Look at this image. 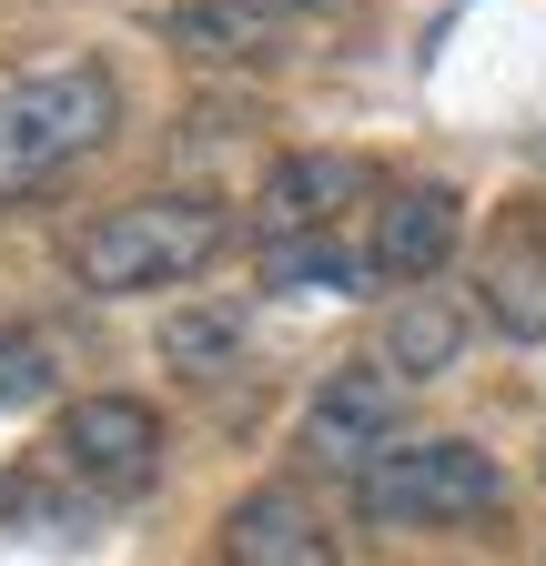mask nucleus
I'll use <instances>...</instances> for the list:
<instances>
[{
  "label": "nucleus",
  "instance_id": "1",
  "mask_svg": "<svg viewBox=\"0 0 546 566\" xmlns=\"http://www.w3.org/2000/svg\"><path fill=\"white\" fill-rule=\"evenodd\" d=\"M112 132H122V71L112 61L61 51V61L0 71V212L72 182L92 153H112Z\"/></svg>",
  "mask_w": 546,
  "mask_h": 566
},
{
  "label": "nucleus",
  "instance_id": "2",
  "mask_svg": "<svg viewBox=\"0 0 546 566\" xmlns=\"http://www.w3.org/2000/svg\"><path fill=\"white\" fill-rule=\"evenodd\" d=\"M233 243V212L213 192H132L72 233V283L82 294H162V283H202Z\"/></svg>",
  "mask_w": 546,
  "mask_h": 566
},
{
  "label": "nucleus",
  "instance_id": "3",
  "mask_svg": "<svg viewBox=\"0 0 546 566\" xmlns=\"http://www.w3.org/2000/svg\"><path fill=\"white\" fill-rule=\"evenodd\" d=\"M496 506H506V465L465 436H416L355 485V516L385 526V536H455Z\"/></svg>",
  "mask_w": 546,
  "mask_h": 566
},
{
  "label": "nucleus",
  "instance_id": "4",
  "mask_svg": "<svg viewBox=\"0 0 546 566\" xmlns=\"http://www.w3.org/2000/svg\"><path fill=\"white\" fill-rule=\"evenodd\" d=\"M405 405H416V385H405L385 354H345V365L314 385V405H304V465L365 485L395 446H416L405 436Z\"/></svg>",
  "mask_w": 546,
  "mask_h": 566
},
{
  "label": "nucleus",
  "instance_id": "5",
  "mask_svg": "<svg viewBox=\"0 0 546 566\" xmlns=\"http://www.w3.org/2000/svg\"><path fill=\"white\" fill-rule=\"evenodd\" d=\"M51 475L82 485V506H132L162 475V415L143 395H82L51 424Z\"/></svg>",
  "mask_w": 546,
  "mask_h": 566
},
{
  "label": "nucleus",
  "instance_id": "6",
  "mask_svg": "<svg viewBox=\"0 0 546 566\" xmlns=\"http://www.w3.org/2000/svg\"><path fill=\"white\" fill-rule=\"evenodd\" d=\"M455 243H465V202H455L445 182H395V192L375 202L365 273L405 294V283H435V273L455 263Z\"/></svg>",
  "mask_w": 546,
  "mask_h": 566
},
{
  "label": "nucleus",
  "instance_id": "7",
  "mask_svg": "<svg viewBox=\"0 0 546 566\" xmlns=\"http://www.w3.org/2000/svg\"><path fill=\"white\" fill-rule=\"evenodd\" d=\"M223 566H345V536L304 485H253L223 506Z\"/></svg>",
  "mask_w": 546,
  "mask_h": 566
},
{
  "label": "nucleus",
  "instance_id": "8",
  "mask_svg": "<svg viewBox=\"0 0 546 566\" xmlns=\"http://www.w3.org/2000/svg\"><path fill=\"white\" fill-rule=\"evenodd\" d=\"M365 192V163L355 153H284L253 192V243H304V233H334V212Z\"/></svg>",
  "mask_w": 546,
  "mask_h": 566
},
{
  "label": "nucleus",
  "instance_id": "9",
  "mask_svg": "<svg viewBox=\"0 0 546 566\" xmlns=\"http://www.w3.org/2000/svg\"><path fill=\"white\" fill-rule=\"evenodd\" d=\"M304 11H314V0H172L162 41L182 61H273Z\"/></svg>",
  "mask_w": 546,
  "mask_h": 566
},
{
  "label": "nucleus",
  "instance_id": "10",
  "mask_svg": "<svg viewBox=\"0 0 546 566\" xmlns=\"http://www.w3.org/2000/svg\"><path fill=\"white\" fill-rule=\"evenodd\" d=\"M475 294H486L496 334H516V344L546 334V223H536V212H516V223L486 243V283H475Z\"/></svg>",
  "mask_w": 546,
  "mask_h": 566
},
{
  "label": "nucleus",
  "instance_id": "11",
  "mask_svg": "<svg viewBox=\"0 0 546 566\" xmlns=\"http://www.w3.org/2000/svg\"><path fill=\"white\" fill-rule=\"evenodd\" d=\"M375 354L405 375V385H435L455 354H465V314L445 304V294H426V283H405V294L385 304V334H375Z\"/></svg>",
  "mask_w": 546,
  "mask_h": 566
},
{
  "label": "nucleus",
  "instance_id": "12",
  "mask_svg": "<svg viewBox=\"0 0 546 566\" xmlns=\"http://www.w3.org/2000/svg\"><path fill=\"white\" fill-rule=\"evenodd\" d=\"M162 365H182V375L243 365V304H182V314H162Z\"/></svg>",
  "mask_w": 546,
  "mask_h": 566
},
{
  "label": "nucleus",
  "instance_id": "13",
  "mask_svg": "<svg viewBox=\"0 0 546 566\" xmlns=\"http://www.w3.org/2000/svg\"><path fill=\"white\" fill-rule=\"evenodd\" d=\"M263 253V283H284V294H355V253L334 233H304V243H253Z\"/></svg>",
  "mask_w": 546,
  "mask_h": 566
},
{
  "label": "nucleus",
  "instance_id": "14",
  "mask_svg": "<svg viewBox=\"0 0 546 566\" xmlns=\"http://www.w3.org/2000/svg\"><path fill=\"white\" fill-rule=\"evenodd\" d=\"M51 395V344L41 334H0V415Z\"/></svg>",
  "mask_w": 546,
  "mask_h": 566
}]
</instances>
